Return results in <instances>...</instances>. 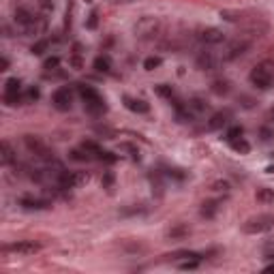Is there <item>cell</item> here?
<instances>
[{
    "label": "cell",
    "mask_w": 274,
    "mask_h": 274,
    "mask_svg": "<svg viewBox=\"0 0 274 274\" xmlns=\"http://www.w3.org/2000/svg\"><path fill=\"white\" fill-rule=\"evenodd\" d=\"M13 22L18 24V28L24 35H39V32L45 30V22L39 18V15L32 13L30 9H26V7H18V9H15Z\"/></svg>",
    "instance_id": "1"
},
{
    "label": "cell",
    "mask_w": 274,
    "mask_h": 274,
    "mask_svg": "<svg viewBox=\"0 0 274 274\" xmlns=\"http://www.w3.org/2000/svg\"><path fill=\"white\" fill-rule=\"evenodd\" d=\"M248 79H251V84L257 86L259 90H268L274 82V60H261L259 64H255Z\"/></svg>",
    "instance_id": "2"
},
{
    "label": "cell",
    "mask_w": 274,
    "mask_h": 274,
    "mask_svg": "<svg viewBox=\"0 0 274 274\" xmlns=\"http://www.w3.org/2000/svg\"><path fill=\"white\" fill-rule=\"evenodd\" d=\"M161 30V20L159 18H152V15H144V18L137 20V24L133 26V32L137 39L142 41H152Z\"/></svg>",
    "instance_id": "3"
},
{
    "label": "cell",
    "mask_w": 274,
    "mask_h": 274,
    "mask_svg": "<svg viewBox=\"0 0 274 274\" xmlns=\"http://www.w3.org/2000/svg\"><path fill=\"white\" fill-rule=\"evenodd\" d=\"M272 229H274V214H257L242 223V231L248 233V236H259V233H268Z\"/></svg>",
    "instance_id": "4"
},
{
    "label": "cell",
    "mask_w": 274,
    "mask_h": 274,
    "mask_svg": "<svg viewBox=\"0 0 274 274\" xmlns=\"http://www.w3.org/2000/svg\"><path fill=\"white\" fill-rule=\"evenodd\" d=\"M88 172H67V169H62V172L56 176V182H58V187L69 191V189H77L82 187V184L88 182Z\"/></svg>",
    "instance_id": "5"
},
{
    "label": "cell",
    "mask_w": 274,
    "mask_h": 274,
    "mask_svg": "<svg viewBox=\"0 0 274 274\" xmlns=\"http://www.w3.org/2000/svg\"><path fill=\"white\" fill-rule=\"evenodd\" d=\"M24 142H26V148H28L37 159L45 161V163H54V161H56V159H54V152L47 148L45 144L39 140V137H35V135H26V140H24Z\"/></svg>",
    "instance_id": "6"
},
{
    "label": "cell",
    "mask_w": 274,
    "mask_h": 274,
    "mask_svg": "<svg viewBox=\"0 0 274 274\" xmlns=\"http://www.w3.org/2000/svg\"><path fill=\"white\" fill-rule=\"evenodd\" d=\"M246 50H248V41H246V39H233V41L225 43L223 52H221V60H223V62L236 60V58H240V56H242Z\"/></svg>",
    "instance_id": "7"
},
{
    "label": "cell",
    "mask_w": 274,
    "mask_h": 274,
    "mask_svg": "<svg viewBox=\"0 0 274 274\" xmlns=\"http://www.w3.org/2000/svg\"><path fill=\"white\" fill-rule=\"evenodd\" d=\"M20 101H24L22 96V82L18 77H11L5 82V105H20Z\"/></svg>",
    "instance_id": "8"
},
{
    "label": "cell",
    "mask_w": 274,
    "mask_h": 274,
    "mask_svg": "<svg viewBox=\"0 0 274 274\" xmlns=\"http://www.w3.org/2000/svg\"><path fill=\"white\" fill-rule=\"evenodd\" d=\"M52 105L58 109V111H69L73 107V90L67 86L58 88L54 94H52Z\"/></svg>",
    "instance_id": "9"
},
{
    "label": "cell",
    "mask_w": 274,
    "mask_h": 274,
    "mask_svg": "<svg viewBox=\"0 0 274 274\" xmlns=\"http://www.w3.org/2000/svg\"><path fill=\"white\" fill-rule=\"evenodd\" d=\"M5 253H13V255H35L41 251V244L32 242V240H18V242H11L3 248Z\"/></svg>",
    "instance_id": "10"
},
{
    "label": "cell",
    "mask_w": 274,
    "mask_h": 274,
    "mask_svg": "<svg viewBox=\"0 0 274 274\" xmlns=\"http://www.w3.org/2000/svg\"><path fill=\"white\" fill-rule=\"evenodd\" d=\"M219 62H221V56H216L214 52H199L197 54V67L201 71H214L216 67H219Z\"/></svg>",
    "instance_id": "11"
},
{
    "label": "cell",
    "mask_w": 274,
    "mask_h": 274,
    "mask_svg": "<svg viewBox=\"0 0 274 274\" xmlns=\"http://www.w3.org/2000/svg\"><path fill=\"white\" fill-rule=\"evenodd\" d=\"M199 41L206 45H219L225 43V32L221 28H204L199 32Z\"/></svg>",
    "instance_id": "12"
},
{
    "label": "cell",
    "mask_w": 274,
    "mask_h": 274,
    "mask_svg": "<svg viewBox=\"0 0 274 274\" xmlns=\"http://www.w3.org/2000/svg\"><path fill=\"white\" fill-rule=\"evenodd\" d=\"M20 206L24 210H47L52 204L41 197H20Z\"/></svg>",
    "instance_id": "13"
},
{
    "label": "cell",
    "mask_w": 274,
    "mask_h": 274,
    "mask_svg": "<svg viewBox=\"0 0 274 274\" xmlns=\"http://www.w3.org/2000/svg\"><path fill=\"white\" fill-rule=\"evenodd\" d=\"M84 107H86L88 114H92V116H101V114H105L107 111V105H105V101L101 99V94L94 96V99L84 101Z\"/></svg>",
    "instance_id": "14"
},
{
    "label": "cell",
    "mask_w": 274,
    "mask_h": 274,
    "mask_svg": "<svg viewBox=\"0 0 274 274\" xmlns=\"http://www.w3.org/2000/svg\"><path fill=\"white\" fill-rule=\"evenodd\" d=\"M229 118H231V111H216V114L210 118V122H208V128L210 131H219V128H223L225 124L229 122Z\"/></svg>",
    "instance_id": "15"
},
{
    "label": "cell",
    "mask_w": 274,
    "mask_h": 274,
    "mask_svg": "<svg viewBox=\"0 0 274 274\" xmlns=\"http://www.w3.org/2000/svg\"><path fill=\"white\" fill-rule=\"evenodd\" d=\"M124 105H126V109H131L133 114H148V109H150L146 101L133 99V96H124Z\"/></svg>",
    "instance_id": "16"
},
{
    "label": "cell",
    "mask_w": 274,
    "mask_h": 274,
    "mask_svg": "<svg viewBox=\"0 0 274 274\" xmlns=\"http://www.w3.org/2000/svg\"><path fill=\"white\" fill-rule=\"evenodd\" d=\"M3 152H0V161H3V165H13V163H18V155H15V150L9 142H3Z\"/></svg>",
    "instance_id": "17"
},
{
    "label": "cell",
    "mask_w": 274,
    "mask_h": 274,
    "mask_svg": "<svg viewBox=\"0 0 274 274\" xmlns=\"http://www.w3.org/2000/svg\"><path fill=\"white\" fill-rule=\"evenodd\" d=\"M216 212H219V201L210 199V201H204V204H201V216H204V219H214Z\"/></svg>",
    "instance_id": "18"
},
{
    "label": "cell",
    "mask_w": 274,
    "mask_h": 274,
    "mask_svg": "<svg viewBox=\"0 0 274 274\" xmlns=\"http://www.w3.org/2000/svg\"><path fill=\"white\" fill-rule=\"evenodd\" d=\"M227 144L231 146V150L240 152V155H248V152H251V144H248L244 137H238V140H231V142H227Z\"/></svg>",
    "instance_id": "19"
},
{
    "label": "cell",
    "mask_w": 274,
    "mask_h": 274,
    "mask_svg": "<svg viewBox=\"0 0 274 274\" xmlns=\"http://www.w3.org/2000/svg\"><path fill=\"white\" fill-rule=\"evenodd\" d=\"M210 90H212L214 94H219V96H225V94H229L231 84L227 82V79H216V82H212Z\"/></svg>",
    "instance_id": "20"
},
{
    "label": "cell",
    "mask_w": 274,
    "mask_h": 274,
    "mask_svg": "<svg viewBox=\"0 0 274 274\" xmlns=\"http://www.w3.org/2000/svg\"><path fill=\"white\" fill-rule=\"evenodd\" d=\"M184 236H189V227H187V225H182V223H178L176 227H172V229L167 231V238L169 240H180Z\"/></svg>",
    "instance_id": "21"
},
{
    "label": "cell",
    "mask_w": 274,
    "mask_h": 274,
    "mask_svg": "<svg viewBox=\"0 0 274 274\" xmlns=\"http://www.w3.org/2000/svg\"><path fill=\"white\" fill-rule=\"evenodd\" d=\"M257 201H261V204H274V189H268V187H261L257 191Z\"/></svg>",
    "instance_id": "22"
},
{
    "label": "cell",
    "mask_w": 274,
    "mask_h": 274,
    "mask_svg": "<svg viewBox=\"0 0 274 274\" xmlns=\"http://www.w3.org/2000/svg\"><path fill=\"white\" fill-rule=\"evenodd\" d=\"M82 148L88 152V155H90L92 159H96L101 155V146L96 142H92V140H86V142H82Z\"/></svg>",
    "instance_id": "23"
},
{
    "label": "cell",
    "mask_w": 274,
    "mask_h": 274,
    "mask_svg": "<svg viewBox=\"0 0 274 274\" xmlns=\"http://www.w3.org/2000/svg\"><path fill=\"white\" fill-rule=\"evenodd\" d=\"M77 92H79V96H82L84 101L94 99V96H99V92H96L92 86H77Z\"/></svg>",
    "instance_id": "24"
},
{
    "label": "cell",
    "mask_w": 274,
    "mask_h": 274,
    "mask_svg": "<svg viewBox=\"0 0 274 274\" xmlns=\"http://www.w3.org/2000/svg\"><path fill=\"white\" fill-rule=\"evenodd\" d=\"M94 69L101 71V73H107V71H109V58H105V56H99V58L94 60Z\"/></svg>",
    "instance_id": "25"
},
{
    "label": "cell",
    "mask_w": 274,
    "mask_h": 274,
    "mask_svg": "<svg viewBox=\"0 0 274 274\" xmlns=\"http://www.w3.org/2000/svg\"><path fill=\"white\" fill-rule=\"evenodd\" d=\"M155 90H157V94H159V96H165V99L172 101V96H174L172 86H167V84H159V86L155 88Z\"/></svg>",
    "instance_id": "26"
},
{
    "label": "cell",
    "mask_w": 274,
    "mask_h": 274,
    "mask_svg": "<svg viewBox=\"0 0 274 274\" xmlns=\"http://www.w3.org/2000/svg\"><path fill=\"white\" fill-rule=\"evenodd\" d=\"M242 135H244V128L236 124V126H231L229 131H227V135H225V140L231 142V140H238V137H242Z\"/></svg>",
    "instance_id": "27"
},
{
    "label": "cell",
    "mask_w": 274,
    "mask_h": 274,
    "mask_svg": "<svg viewBox=\"0 0 274 274\" xmlns=\"http://www.w3.org/2000/svg\"><path fill=\"white\" fill-rule=\"evenodd\" d=\"M96 159L103 161V163H107V165H111V163H116V161H118V157L114 155V152H109V150H101V155Z\"/></svg>",
    "instance_id": "28"
},
{
    "label": "cell",
    "mask_w": 274,
    "mask_h": 274,
    "mask_svg": "<svg viewBox=\"0 0 274 274\" xmlns=\"http://www.w3.org/2000/svg\"><path fill=\"white\" fill-rule=\"evenodd\" d=\"M47 45H50V41H47V39H41V41H37L35 45L30 47V52H32V54H37V56H41V54L47 50Z\"/></svg>",
    "instance_id": "29"
},
{
    "label": "cell",
    "mask_w": 274,
    "mask_h": 274,
    "mask_svg": "<svg viewBox=\"0 0 274 274\" xmlns=\"http://www.w3.org/2000/svg\"><path fill=\"white\" fill-rule=\"evenodd\" d=\"M157 67H161V58H159V56H150V58L144 60V69H146V71H155Z\"/></svg>",
    "instance_id": "30"
},
{
    "label": "cell",
    "mask_w": 274,
    "mask_h": 274,
    "mask_svg": "<svg viewBox=\"0 0 274 274\" xmlns=\"http://www.w3.org/2000/svg\"><path fill=\"white\" fill-rule=\"evenodd\" d=\"M71 159L73 161H92V157L88 155V152L84 148H79V150H71Z\"/></svg>",
    "instance_id": "31"
},
{
    "label": "cell",
    "mask_w": 274,
    "mask_h": 274,
    "mask_svg": "<svg viewBox=\"0 0 274 274\" xmlns=\"http://www.w3.org/2000/svg\"><path fill=\"white\" fill-rule=\"evenodd\" d=\"M37 99H39V88L37 86H30L28 90H26V94H24V101L32 103V101H37Z\"/></svg>",
    "instance_id": "32"
},
{
    "label": "cell",
    "mask_w": 274,
    "mask_h": 274,
    "mask_svg": "<svg viewBox=\"0 0 274 274\" xmlns=\"http://www.w3.org/2000/svg\"><path fill=\"white\" fill-rule=\"evenodd\" d=\"M212 189H214L216 193H229V182H225V180H216V182L212 184Z\"/></svg>",
    "instance_id": "33"
},
{
    "label": "cell",
    "mask_w": 274,
    "mask_h": 274,
    "mask_svg": "<svg viewBox=\"0 0 274 274\" xmlns=\"http://www.w3.org/2000/svg\"><path fill=\"white\" fill-rule=\"evenodd\" d=\"M189 105H191V107H195L197 111H204V109H208V103H204L201 99H195L193 103H189Z\"/></svg>",
    "instance_id": "34"
},
{
    "label": "cell",
    "mask_w": 274,
    "mask_h": 274,
    "mask_svg": "<svg viewBox=\"0 0 274 274\" xmlns=\"http://www.w3.org/2000/svg\"><path fill=\"white\" fill-rule=\"evenodd\" d=\"M261 140H263V142L274 140V131H270V128H261Z\"/></svg>",
    "instance_id": "35"
},
{
    "label": "cell",
    "mask_w": 274,
    "mask_h": 274,
    "mask_svg": "<svg viewBox=\"0 0 274 274\" xmlns=\"http://www.w3.org/2000/svg\"><path fill=\"white\" fill-rule=\"evenodd\" d=\"M58 64H60V60L58 58H56V56H54V58H50V60H45V69H56V67H58Z\"/></svg>",
    "instance_id": "36"
},
{
    "label": "cell",
    "mask_w": 274,
    "mask_h": 274,
    "mask_svg": "<svg viewBox=\"0 0 274 274\" xmlns=\"http://www.w3.org/2000/svg\"><path fill=\"white\" fill-rule=\"evenodd\" d=\"M7 69H9V58L3 56V60H0V71H7Z\"/></svg>",
    "instance_id": "37"
},
{
    "label": "cell",
    "mask_w": 274,
    "mask_h": 274,
    "mask_svg": "<svg viewBox=\"0 0 274 274\" xmlns=\"http://www.w3.org/2000/svg\"><path fill=\"white\" fill-rule=\"evenodd\" d=\"M111 182H114V176L107 174V176H105V187H111Z\"/></svg>",
    "instance_id": "38"
},
{
    "label": "cell",
    "mask_w": 274,
    "mask_h": 274,
    "mask_svg": "<svg viewBox=\"0 0 274 274\" xmlns=\"http://www.w3.org/2000/svg\"><path fill=\"white\" fill-rule=\"evenodd\" d=\"M88 26H90V28H94V26H96V13H92V15H90V24H88Z\"/></svg>",
    "instance_id": "39"
},
{
    "label": "cell",
    "mask_w": 274,
    "mask_h": 274,
    "mask_svg": "<svg viewBox=\"0 0 274 274\" xmlns=\"http://www.w3.org/2000/svg\"><path fill=\"white\" fill-rule=\"evenodd\" d=\"M263 272H274V263H270V265H265V268H263Z\"/></svg>",
    "instance_id": "40"
},
{
    "label": "cell",
    "mask_w": 274,
    "mask_h": 274,
    "mask_svg": "<svg viewBox=\"0 0 274 274\" xmlns=\"http://www.w3.org/2000/svg\"><path fill=\"white\" fill-rule=\"evenodd\" d=\"M265 172H268V174H274V165H270L268 169H265Z\"/></svg>",
    "instance_id": "41"
},
{
    "label": "cell",
    "mask_w": 274,
    "mask_h": 274,
    "mask_svg": "<svg viewBox=\"0 0 274 274\" xmlns=\"http://www.w3.org/2000/svg\"><path fill=\"white\" fill-rule=\"evenodd\" d=\"M270 118H272V120H274V107H272V109H270Z\"/></svg>",
    "instance_id": "42"
},
{
    "label": "cell",
    "mask_w": 274,
    "mask_h": 274,
    "mask_svg": "<svg viewBox=\"0 0 274 274\" xmlns=\"http://www.w3.org/2000/svg\"><path fill=\"white\" fill-rule=\"evenodd\" d=\"M88 3H90V0H88Z\"/></svg>",
    "instance_id": "43"
}]
</instances>
